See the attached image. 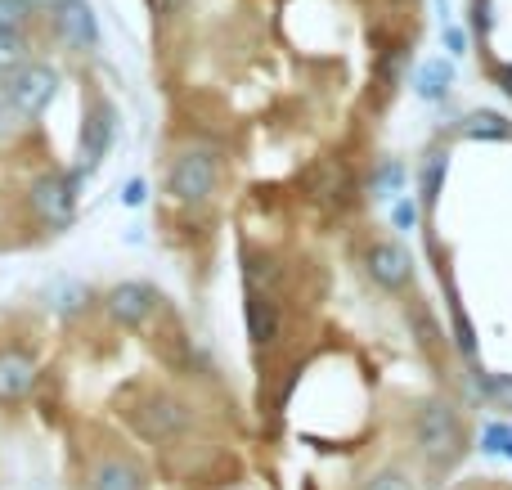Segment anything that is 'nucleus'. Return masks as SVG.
Returning <instances> with one entry per match:
<instances>
[{"instance_id": "nucleus-29", "label": "nucleus", "mask_w": 512, "mask_h": 490, "mask_svg": "<svg viewBox=\"0 0 512 490\" xmlns=\"http://www.w3.org/2000/svg\"><path fill=\"white\" fill-rule=\"evenodd\" d=\"M391 221H396L400 230H414V225H418V207H414V203H396V212H391Z\"/></svg>"}, {"instance_id": "nucleus-5", "label": "nucleus", "mask_w": 512, "mask_h": 490, "mask_svg": "<svg viewBox=\"0 0 512 490\" xmlns=\"http://www.w3.org/2000/svg\"><path fill=\"white\" fill-rule=\"evenodd\" d=\"M418 446L432 464H450L454 455L463 450V428H459V414L454 405L432 401L423 414H418Z\"/></svg>"}, {"instance_id": "nucleus-9", "label": "nucleus", "mask_w": 512, "mask_h": 490, "mask_svg": "<svg viewBox=\"0 0 512 490\" xmlns=\"http://www.w3.org/2000/svg\"><path fill=\"white\" fill-rule=\"evenodd\" d=\"M41 378V360L27 356L23 347H5L0 351V405H23L36 392Z\"/></svg>"}, {"instance_id": "nucleus-13", "label": "nucleus", "mask_w": 512, "mask_h": 490, "mask_svg": "<svg viewBox=\"0 0 512 490\" xmlns=\"http://www.w3.org/2000/svg\"><path fill=\"white\" fill-rule=\"evenodd\" d=\"M243 320H248V338L256 347H274L279 342V302H274V293H248V302H243Z\"/></svg>"}, {"instance_id": "nucleus-21", "label": "nucleus", "mask_w": 512, "mask_h": 490, "mask_svg": "<svg viewBox=\"0 0 512 490\" xmlns=\"http://www.w3.org/2000/svg\"><path fill=\"white\" fill-rule=\"evenodd\" d=\"M400 180H405V167L400 162H382L378 176H373V198H391L400 189Z\"/></svg>"}, {"instance_id": "nucleus-8", "label": "nucleus", "mask_w": 512, "mask_h": 490, "mask_svg": "<svg viewBox=\"0 0 512 490\" xmlns=\"http://www.w3.org/2000/svg\"><path fill=\"white\" fill-rule=\"evenodd\" d=\"M104 311L122 329H144L153 320V311H158V293L149 284H140V279H122V284H113L104 293Z\"/></svg>"}, {"instance_id": "nucleus-20", "label": "nucleus", "mask_w": 512, "mask_h": 490, "mask_svg": "<svg viewBox=\"0 0 512 490\" xmlns=\"http://www.w3.org/2000/svg\"><path fill=\"white\" fill-rule=\"evenodd\" d=\"M441 180H445V153H436L423 167V203L427 207H436V198H441Z\"/></svg>"}, {"instance_id": "nucleus-25", "label": "nucleus", "mask_w": 512, "mask_h": 490, "mask_svg": "<svg viewBox=\"0 0 512 490\" xmlns=\"http://www.w3.org/2000/svg\"><path fill=\"white\" fill-rule=\"evenodd\" d=\"M472 32L477 36H490V27H495V5H490V0H472Z\"/></svg>"}, {"instance_id": "nucleus-18", "label": "nucleus", "mask_w": 512, "mask_h": 490, "mask_svg": "<svg viewBox=\"0 0 512 490\" xmlns=\"http://www.w3.org/2000/svg\"><path fill=\"white\" fill-rule=\"evenodd\" d=\"M27 50H32V45H27L23 27H0V77H9V72L27 59Z\"/></svg>"}, {"instance_id": "nucleus-4", "label": "nucleus", "mask_w": 512, "mask_h": 490, "mask_svg": "<svg viewBox=\"0 0 512 490\" xmlns=\"http://www.w3.org/2000/svg\"><path fill=\"white\" fill-rule=\"evenodd\" d=\"M131 423H135V432H140L144 441H171V437H180V432L194 423V414H189V405L176 401V396L153 392L131 410Z\"/></svg>"}, {"instance_id": "nucleus-33", "label": "nucleus", "mask_w": 512, "mask_h": 490, "mask_svg": "<svg viewBox=\"0 0 512 490\" xmlns=\"http://www.w3.org/2000/svg\"><path fill=\"white\" fill-rule=\"evenodd\" d=\"M0 95H5V77H0Z\"/></svg>"}, {"instance_id": "nucleus-23", "label": "nucleus", "mask_w": 512, "mask_h": 490, "mask_svg": "<svg viewBox=\"0 0 512 490\" xmlns=\"http://www.w3.org/2000/svg\"><path fill=\"white\" fill-rule=\"evenodd\" d=\"M32 14H36L32 0H0V27H27Z\"/></svg>"}, {"instance_id": "nucleus-2", "label": "nucleus", "mask_w": 512, "mask_h": 490, "mask_svg": "<svg viewBox=\"0 0 512 490\" xmlns=\"http://www.w3.org/2000/svg\"><path fill=\"white\" fill-rule=\"evenodd\" d=\"M216 180H221V162H216L212 149H185V153H176V162H171V171H167L171 198H176V203H185V207L212 203Z\"/></svg>"}, {"instance_id": "nucleus-3", "label": "nucleus", "mask_w": 512, "mask_h": 490, "mask_svg": "<svg viewBox=\"0 0 512 490\" xmlns=\"http://www.w3.org/2000/svg\"><path fill=\"white\" fill-rule=\"evenodd\" d=\"M5 95L27 122H36V117H45V108L54 104V95H59V72L45 59H23L5 77Z\"/></svg>"}, {"instance_id": "nucleus-10", "label": "nucleus", "mask_w": 512, "mask_h": 490, "mask_svg": "<svg viewBox=\"0 0 512 490\" xmlns=\"http://www.w3.org/2000/svg\"><path fill=\"white\" fill-rule=\"evenodd\" d=\"M86 490H149V477L126 455H99L86 468Z\"/></svg>"}, {"instance_id": "nucleus-16", "label": "nucleus", "mask_w": 512, "mask_h": 490, "mask_svg": "<svg viewBox=\"0 0 512 490\" xmlns=\"http://www.w3.org/2000/svg\"><path fill=\"white\" fill-rule=\"evenodd\" d=\"M45 302H50L59 315H68V320H72V315L90 311V288H86V284H77V279H59V284H50Z\"/></svg>"}, {"instance_id": "nucleus-19", "label": "nucleus", "mask_w": 512, "mask_h": 490, "mask_svg": "<svg viewBox=\"0 0 512 490\" xmlns=\"http://www.w3.org/2000/svg\"><path fill=\"white\" fill-rule=\"evenodd\" d=\"M450 315H454V342H459L463 356H477V333H472L468 315H463V306L450 297Z\"/></svg>"}, {"instance_id": "nucleus-12", "label": "nucleus", "mask_w": 512, "mask_h": 490, "mask_svg": "<svg viewBox=\"0 0 512 490\" xmlns=\"http://www.w3.org/2000/svg\"><path fill=\"white\" fill-rule=\"evenodd\" d=\"M310 194H315V203H324V207H346V203H351L355 185H351L346 162H337V158L319 162V167L310 171Z\"/></svg>"}, {"instance_id": "nucleus-15", "label": "nucleus", "mask_w": 512, "mask_h": 490, "mask_svg": "<svg viewBox=\"0 0 512 490\" xmlns=\"http://www.w3.org/2000/svg\"><path fill=\"white\" fill-rule=\"evenodd\" d=\"M243 279H248V293H274L283 270H279V261L265 257V252H248V257H243Z\"/></svg>"}, {"instance_id": "nucleus-14", "label": "nucleus", "mask_w": 512, "mask_h": 490, "mask_svg": "<svg viewBox=\"0 0 512 490\" xmlns=\"http://www.w3.org/2000/svg\"><path fill=\"white\" fill-rule=\"evenodd\" d=\"M454 86V63L450 59H427L414 77L418 99H445V90Z\"/></svg>"}, {"instance_id": "nucleus-30", "label": "nucleus", "mask_w": 512, "mask_h": 490, "mask_svg": "<svg viewBox=\"0 0 512 490\" xmlns=\"http://www.w3.org/2000/svg\"><path fill=\"white\" fill-rule=\"evenodd\" d=\"M445 45H450V54H468V36H463V27H445Z\"/></svg>"}, {"instance_id": "nucleus-26", "label": "nucleus", "mask_w": 512, "mask_h": 490, "mask_svg": "<svg viewBox=\"0 0 512 490\" xmlns=\"http://www.w3.org/2000/svg\"><path fill=\"white\" fill-rule=\"evenodd\" d=\"M185 5H189V0H149V9H153V18H158V23H176V18L185 14Z\"/></svg>"}, {"instance_id": "nucleus-7", "label": "nucleus", "mask_w": 512, "mask_h": 490, "mask_svg": "<svg viewBox=\"0 0 512 490\" xmlns=\"http://www.w3.org/2000/svg\"><path fill=\"white\" fill-rule=\"evenodd\" d=\"M117 144V108L108 104V99H95L86 113V122H81V149H77V176H86V171H95L99 162L113 153Z\"/></svg>"}, {"instance_id": "nucleus-27", "label": "nucleus", "mask_w": 512, "mask_h": 490, "mask_svg": "<svg viewBox=\"0 0 512 490\" xmlns=\"http://www.w3.org/2000/svg\"><path fill=\"white\" fill-rule=\"evenodd\" d=\"M409 320H414V329H418V342H423V347H432V342H436V324H432V315H427L423 306H414V311H409Z\"/></svg>"}, {"instance_id": "nucleus-28", "label": "nucleus", "mask_w": 512, "mask_h": 490, "mask_svg": "<svg viewBox=\"0 0 512 490\" xmlns=\"http://www.w3.org/2000/svg\"><path fill=\"white\" fill-rule=\"evenodd\" d=\"M144 198H149V185H144L140 176L122 185V207H144Z\"/></svg>"}, {"instance_id": "nucleus-31", "label": "nucleus", "mask_w": 512, "mask_h": 490, "mask_svg": "<svg viewBox=\"0 0 512 490\" xmlns=\"http://www.w3.org/2000/svg\"><path fill=\"white\" fill-rule=\"evenodd\" d=\"M495 86L512 99V63H495Z\"/></svg>"}, {"instance_id": "nucleus-11", "label": "nucleus", "mask_w": 512, "mask_h": 490, "mask_svg": "<svg viewBox=\"0 0 512 490\" xmlns=\"http://www.w3.org/2000/svg\"><path fill=\"white\" fill-rule=\"evenodd\" d=\"M369 275H373V284L400 293V288L414 279V257H409L400 243H373L369 248Z\"/></svg>"}, {"instance_id": "nucleus-6", "label": "nucleus", "mask_w": 512, "mask_h": 490, "mask_svg": "<svg viewBox=\"0 0 512 490\" xmlns=\"http://www.w3.org/2000/svg\"><path fill=\"white\" fill-rule=\"evenodd\" d=\"M45 14H50L54 36H59L68 50L90 54L99 45V18H95V9H90V0H54Z\"/></svg>"}, {"instance_id": "nucleus-1", "label": "nucleus", "mask_w": 512, "mask_h": 490, "mask_svg": "<svg viewBox=\"0 0 512 490\" xmlns=\"http://www.w3.org/2000/svg\"><path fill=\"white\" fill-rule=\"evenodd\" d=\"M77 189L81 176L77 171H36L32 185H27V212L41 225L45 234H63L77 225Z\"/></svg>"}, {"instance_id": "nucleus-22", "label": "nucleus", "mask_w": 512, "mask_h": 490, "mask_svg": "<svg viewBox=\"0 0 512 490\" xmlns=\"http://www.w3.org/2000/svg\"><path fill=\"white\" fill-rule=\"evenodd\" d=\"M23 126H27V117L9 104V95H0V144H9L18 131H23Z\"/></svg>"}, {"instance_id": "nucleus-32", "label": "nucleus", "mask_w": 512, "mask_h": 490, "mask_svg": "<svg viewBox=\"0 0 512 490\" xmlns=\"http://www.w3.org/2000/svg\"><path fill=\"white\" fill-rule=\"evenodd\" d=\"M32 5H36V14H41V9H50V5H54V0H32Z\"/></svg>"}, {"instance_id": "nucleus-24", "label": "nucleus", "mask_w": 512, "mask_h": 490, "mask_svg": "<svg viewBox=\"0 0 512 490\" xmlns=\"http://www.w3.org/2000/svg\"><path fill=\"white\" fill-rule=\"evenodd\" d=\"M481 450H490V455H508V459H512V428H504V423L486 428V437H481Z\"/></svg>"}, {"instance_id": "nucleus-17", "label": "nucleus", "mask_w": 512, "mask_h": 490, "mask_svg": "<svg viewBox=\"0 0 512 490\" xmlns=\"http://www.w3.org/2000/svg\"><path fill=\"white\" fill-rule=\"evenodd\" d=\"M459 131L468 135V140H508L512 126L499 113H472V117H463Z\"/></svg>"}]
</instances>
